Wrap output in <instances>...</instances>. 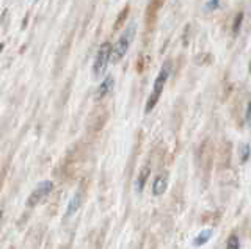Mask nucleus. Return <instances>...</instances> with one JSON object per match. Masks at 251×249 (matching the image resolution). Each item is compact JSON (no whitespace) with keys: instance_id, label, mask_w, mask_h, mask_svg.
Here are the masks:
<instances>
[{"instance_id":"1","label":"nucleus","mask_w":251,"mask_h":249,"mask_svg":"<svg viewBox=\"0 0 251 249\" xmlns=\"http://www.w3.org/2000/svg\"><path fill=\"white\" fill-rule=\"evenodd\" d=\"M168 74H170V68H168V65H165V68L160 69L159 75H157L155 80H154V88H152V92H151V96H149L148 102H146V108H145L146 113L151 112L155 107V104L159 102L160 94L165 88V83H167V80H168Z\"/></svg>"},{"instance_id":"2","label":"nucleus","mask_w":251,"mask_h":249,"mask_svg":"<svg viewBox=\"0 0 251 249\" xmlns=\"http://www.w3.org/2000/svg\"><path fill=\"white\" fill-rule=\"evenodd\" d=\"M133 36H135V25L132 24L126 28V32L121 35V38L113 45V50H112V61L113 63H118V61L126 55V52H127L130 47V43L133 40Z\"/></svg>"},{"instance_id":"3","label":"nucleus","mask_w":251,"mask_h":249,"mask_svg":"<svg viewBox=\"0 0 251 249\" xmlns=\"http://www.w3.org/2000/svg\"><path fill=\"white\" fill-rule=\"evenodd\" d=\"M112 50H113V45L110 43H104L99 47L96 58H94V66H93V71L96 75H100L104 72L108 61H112Z\"/></svg>"},{"instance_id":"4","label":"nucleus","mask_w":251,"mask_h":249,"mask_svg":"<svg viewBox=\"0 0 251 249\" xmlns=\"http://www.w3.org/2000/svg\"><path fill=\"white\" fill-rule=\"evenodd\" d=\"M52 190H53V182H50V181H44V182H41V183H38V186H36V188H35L33 191H31V194L28 196L27 205H28V207H35V205H38L39 202H41Z\"/></svg>"},{"instance_id":"5","label":"nucleus","mask_w":251,"mask_h":249,"mask_svg":"<svg viewBox=\"0 0 251 249\" xmlns=\"http://www.w3.org/2000/svg\"><path fill=\"white\" fill-rule=\"evenodd\" d=\"M167 182H168V179L165 174H160L154 179V183H152V194L154 196H160V194L165 193V190H167Z\"/></svg>"},{"instance_id":"6","label":"nucleus","mask_w":251,"mask_h":249,"mask_svg":"<svg viewBox=\"0 0 251 249\" xmlns=\"http://www.w3.org/2000/svg\"><path fill=\"white\" fill-rule=\"evenodd\" d=\"M113 85H115V80H113V77H112V75H107L105 79L102 80V83L99 85V88H98V92H96V97H98V99H100V97H104L105 94H108V92L112 91Z\"/></svg>"},{"instance_id":"7","label":"nucleus","mask_w":251,"mask_h":249,"mask_svg":"<svg viewBox=\"0 0 251 249\" xmlns=\"http://www.w3.org/2000/svg\"><path fill=\"white\" fill-rule=\"evenodd\" d=\"M80 202H82V198H80V193H75L74 194V198L71 199V202H69V205H68V210H66V218H69L71 215H74L77 210H78V207H80Z\"/></svg>"},{"instance_id":"8","label":"nucleus","mask_w":251,"mask_h":249,"mask_svg":"<svg viewBox=\"0 0 251 249\" xmlns=\"http://www.w3.org/2000/svg\"><path fill=\"white\" fill-rule=\"evenodd\" d=\"M210 237H212V230H210V229L202 230V232L200 233V235L193 240V245H195V246H202V245H206L207 241L210 240Z\"/></svg>"},{"instance_id":"9","label":"nucleus","mask_w":251,"mask_h":249,"mask_svg":"<svg viewBox=\"0 0 251 249\" xmlns=\"http://www.w3.org/2000/svg\"><path fill=\"white\" fill-rule=\"evenodd\" d=\"M149 176V166H145L143 169H141V173L138 176V181H137V191H143L145 188V182H146V179Z\"/></svg>"},{"instance_id":"10","label":"nucleus","mask_w":251,"mask_h":249,"mask_svg":"<svg viewBox=\"0 0 251 249\" xmlns=\"http://www.w3.org/2000/svg\"><path fill=\"white\" fill-rule=\"evenodd\" d=\"M240 243H239V238L235 235H231L227 238V243H226V249H239Z\"/></svg>"},{"instance_id":"11","label":"nucleus","mask_w":251,"mask_h":249,"mask_svg":"<svg viewBox=\"0 0 251 249\" xmlns=\"http://www.w3.org/2000/svg\"><path fill=\"white\" fill-rule=\"evenodd\" d=\"M242 21H243V14H242V13H239L237 16H235V19H234V25H232V32H234V33H237L239 30H240Z\"/></svg>"},{"instance_id":"12","label":"nucleus","mask_w":251,"mask_h":249,"mask_svg":"<svg viewBox=\"0 0 251 249\" xmlns=\"http://www.w3.org/2000/svg\"><path fill=\"white\" fill-rule=\"evenodd\" d=\"M250 157V146L248 144H242L240 146V158L242 161H247Z\"/></svg>"},{"instance_id":"13","label":"nucleus","mask_w":251,"mask_h":249,"mask_svg":"<svg viewBox=\"0 0 251 249\" xmlns=\"http://www.w3.org/2000/svg\"><path fill=\"white\" fill-rule=\"evenodd\" d=\"M218 3H220V0H209L207 5H206V10H215V8H218Z\"/></svg>"},{"instance_id":"14","label":"nucleus","mask_w":251,"mask_h":249,"mask_svg":"<svg viewBox=\"0 0 251 249\" xmlns=\"http://www.w3.org/2000/svg\"><path fill=\"white\" fill-rule=\"evenodd\" d=\"M245 119L251 121V100L248 102V108H247V113H245Z\"/></svg>"},{"instance_id":"15","label":"nucleus","mask_w":251,"mask_h":249,"mask_svg":"<svg viewBox=\"0 0 251 249\" xmlns=\"http://www.w3.org/2000/svg\"><path fill=\"white\" fill-rule=\"evenodd\" d=\"M248 71H250V74H251V60H250V68H248Z\"/></svg>"}]
</instances>
